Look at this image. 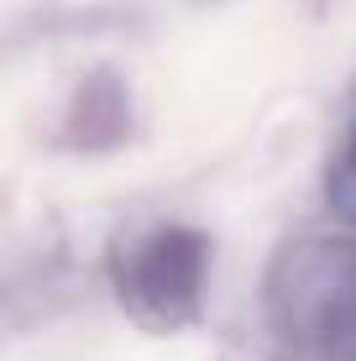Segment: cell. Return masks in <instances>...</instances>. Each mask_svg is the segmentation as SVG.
I'll return each instance as SVG.
<instances>
[{
  "label": "cell",
  "instance_id": "obj_1",
  "mask_svg": "<svg viewBox=\"0 0 356 361\" xmlns=\"http://www.w3.org/2000/svg\"><path fill=\"white\" fill-rule=\"evenodd\" d=\"M262 309L288 361H356V226L283 241L262 278Z\"/></svg>",
  "mask_w": 356,
  "mask_h": 361
},
{
  "label": "cell",
  "instance_id": "obj_2",
  "mask_svg": "<svg viewBox=\"0 0 356 361\" xmlns=\"http://www.w3.org/2000/svg\"><path fill=\"white\" fill-rule=\"evenodd\" d=\"M116 304L152 335L189 330L204 314L210 288V235L183 220H152L110 246Z\"/></svg>",
  "mask_w": 356,
  "mask_h": 361
},
{
  "label": "cell",
  "instance_id": "obj_3",
  "mask_svg": "<svg viewBox=\"0 0 356 361\" xmlns=\"http://www.w3.org/2000/svg\"><path fill=\"white\" fill-rule=\"evenodd\" d=\"M325 204L336 220H351L356 226V116L346 121V131L336 136L325 163Z\"/></svg>",
  "mask_w": 356,
  "mask_h": 361
}]
</instances>
